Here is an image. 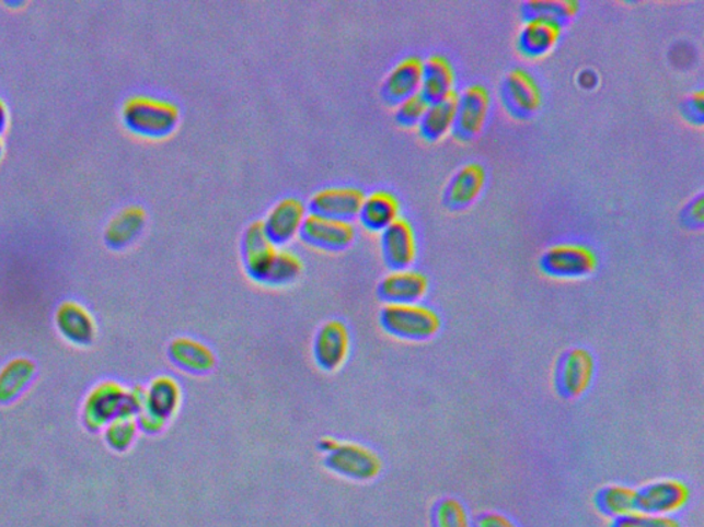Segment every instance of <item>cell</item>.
<instances>
[{
    "label": "cell",
    "instance_id": "cell-1",
    "mask_svg": "<svg viewBox=\"0 0 704 527\" xmlns=\"http://www.w3.org/2000/svg\"><path fill=\"white\" fill-rule=\"evenodd\" d=\"M316 446L324 455L326 469L346 480L370 482L383 471V460L378 452L358 441L324 437Z\"/></svg>",
    "mask_w": 704,
    "mask_h": 527
},
{
    "label": "cell",
    "instance_id": "cell-2",
    "mask_svg": "<svg viewBox=\"0 0 704 527\" xmlns=\"http://www.w3.org/2000/svg\"><path fill=\"white\" fill-rule=\"evenodd\" d=\"M122 117L125 126L136 136L163 139L178 128L181 110L174 102L137 95L126 101Z\"/></svg>",
    "mask_w": 704,
    "mask_h": 527
},
{
    "label": "cell",
    "instance_id": "cell-3",
    "mask_svg": "<svg viewBox=\"0 0 704 527\" xmlns=\"http://www.w3.org/2000/svg\"><path fill=\"white\" fill-rule=\"evenodd\" d=\"M380 326L397 340L422 342L438 335L442 320L427 305L386 304L380 312Z\"/></svg>",
    "mask_w": 704,
    "mask_h": 527
},
{
    "label": "cell",
    "instance_id": "cell-4",
    "mask_svg": "<svg viewBox=\"0 0 704 527\" xmlns=\"http://www.w3.org/2000/svg\"><path fill=\"white\" fill-rule=\"evenodd\" d=\"M353 351V337L347 323L330 319L316 330L313 341V359L321 371L333 374L348 362Z\"/></svg>",
    "mask_w": 704,
    "mask_h": 527
},
{
    "label": "cell",
    "instance_id": "cell-5",
    "mask_svg": "<svg viewBox=\"0 0 704 527\" xmlns=\"http://www.w3.org/2000/svg\"><path fill=\"white\" fill-rule=\"evenodd\" d=\"M598 256L592 247L582 244H558L545 250L540 260L547 277L580 279L592 276L598 268Z\"/></svg>",
    "mask_w": 704,
    "mask_h": 527
},
{
    "label": "cell",
    "instance_id": "cell-6",
    "mask_svg": "<svg viewBox=\"0 0 704 527\" xmlns=\"http://www.w3.org/2000/svg\"><path fill=\"white\" fill-rule=\"evenodd\" d=\"M492 96L483 84H471L457 95L453 136L460 142H471L481 136L491 113Z\"/></svg>",
    "mask_w": 704,
    "mask_h": 527
},
{
    "label": "cell",
    "instance_id": "cell-7",
    "mask_svg": "<svg viewBox=\"0 0 704 527\" xmlns=\"http://www.w3.org/2000/svg\"><path fill=\"white\" fill-rule=\"evenodd\" d=\"M501 99L509 115L524 120L540 110L542 104L540 84L526 69L515 68L504 79Z\"/></svg>",
    "mask_w": 704,
    "mask_h": 527
},
{
    "label": "cell",
    "instance_id": "cell-8",
    "mask_svg": "<svg viewBox=\"0 0 704 527\" xmlns=\"http://www.w3.org/2000/svg\"><path fill=\"white\" fill-rule=\"evenodd\" d=\"M365 192L354 186L326 187L313 194L308 211L315 216L353 223L361 211Z\"/></svg>",
    "mask_w": 704,
    "mask_h": 527
},
{
    "label": "cell",
    "instance_id": "cell-9",
    "mask_svg": "<svg viewBox=\"0 0 704 527\" xmlns=\"http://www.w3.org/2000/svg\"><path fill=\"white\" fill-rule=\"evenodd\" d=\"M596 371L593 354L584 348H573L558 360L556 386L566 399H578L592 384Z\"/></svg>",
    "mask_w": 704,
    "mask_h": 527
},
{
    "label": "cell",
    "instance_id": "cell-10",
    "mask_svg": "<svg viewBox=\"0 0 704 527\" xmlns=\"http://www.w3.org/2000/svg\"><path fill=\"white\" fill-rule=\"evenodd\" d=\"M691 491L680 480L649 483L637 491V513L671 516L690 503Z\"/></svg>",
    "mask_w": 704,
    "mask_h": 527
},
{
    "label": "cell",
    "instance_id": "cell-11",
    "mask_svg": "<svg viewBox=\"0 0 704 527\" xmlns=\"http://www.w3.org/2000/svg\"><path fill=\"white\" fill-rule=\"evenodd\" d=\"M357 230L353 223L308 214L300 239L314 249L325 251H342L354 244Z\"/></svg>",
    "mask_w": 704,
    "mask_h": 527
},
{
    "label": "cell",
    "instance_id": "cell-12",
    "mask_svg": "<svg viewBox=\"0 0 704 527\" xmlns=\"http://www.w3.org/2000/svg\"><path fill=\"white\" fill-rule=\"evenodd\" d=\"M381 255L392 271L408 270L417 258L415 229L408 220L400 218L381 233Z\"/></svg>",
    "mask_w": 704,
    "mask_h": 527
},
{
    "label": "cell",
    "instance_id": "cell-13",
    "mask_svg": "<svg viewBox=\"0 0 704 527\" xmlns=\"http://www.w3.org/2000/svg\"><path fill=\"white\" fill-rule=\"evenodd\" d=\"M308 214V208L299 198L287 197L268 211L262 223L273 244L282 247L297 238Z\"/></svg>",
    "mask_w": 704,
    "mask_h": 527
},
{
    "label": "cell",
    "instance_id": "cell-14",
    "mask_svg": "<svg viewBox=\"0 0 704 527\" xmlns=\"http://www.w3.org/2000/svg\"><path fill=\"white\" fill-rule=\"evenodd\" d=\"M277 250L278 247L268 238L259 220L246 227L241 241V258L251 281L263 284Z\"/></svg>",
    "mask_w": 704,
    "mask_h": 527
},
{
    "label": "cell",
    "instance_id": "cell-15",
    "mask_svg": "<svg viewBox=\"0 0 704 527\" xmlns=\"http://www.w3.org/2000/svg\"><path fill=\"white\" fill-rule=\"evenodd\" d=\"M169 360L181 373L204 376L217 368L218 358L208 343L189 336L176 337L166 349Z\"/></svg>",
    "mask_w": 704,
    "mask_h": 527
},
{
    "label": "cell",
    "instance_id": "cell-16",
    "mask_svg": "<svg viewBox=\"0 0 704 527\" xmlns=\"http://www.w3.org/2000/svg\"><path fill=\"white\" fill-rule=\"evenodd\" d=\"M429 289L428 278L423 272L408 270L391 271L381 279L378 295L386 304H420Z\"/></svg>",
    "mask_w": 704,
    "mask_h": 527
},
{
    "label": "cell",
    "instance_id": "cell-17",
    "mask_svg": "<svg viewBox=\"0 0 704 527\" xmlns=\"http://www.w3.org/2000/svg\"><path fill=\"white\" fill-rule=\"evenodd\" d=\"M423 74V59L417 56H408L386 74L381 85V98L391 106L400 105L401 102L420 93Z\"/></svg>",
    "mask_w": 704,
    "mask_h": 527
},
{
    "label": "cell",
    "instance_id": "cell-18",
    "mask_svg": "<svg viewBox=\"0 0 704 527\" xmlns=\"http://www.w3.org/2000/svg\"><path fill=\"white\" fill-rule=\"evenodd\" d=\"M184 402V389L181 382L170 374H161L150 380L145 389L143 411L170 423L178 415Z\"/></svg>",
    "mask_w": 704,
    "mask_h": 527
},
{
    "label": "cell",
    "instance_id": "cell-19",
    "mask_svg": "<svg viewBox=\"0 0 704 527\" xmlns=\"http://www.w3.org/2000/svg\"><path fill=\"white\" fill-rule=\"evenodd\" d=\"M454 85V68L448 57L434 54L423 61L422 85L418 94L428 102V105L450 98L455 94Z\"/></svg>",
    "mask_w": 704,
    "mask_h": 527
},
{
    "label": "cell",
    "instance_id": "cell-20",
    "mask_svg": "<svg viewBox=\"0 0 704 527\" xmlns=\"http://www.w3.org/2000/svg\"><path fill=\"white\" fill-rule=\"evenodd\" d=\"M486 185V171L481 164L471 163L462 166L451 177L445 191V206L451 211H461L474 203Z\"/></svg>",
    "mask_w": 704,
    "mask_h": 527
},
{
    "label": "cell",
    "instance_id": "cell-21",
    "mask_svg": "<svg viewBox=\"0 0 704 527\" xmlns=\"http://www.w3.org/2000/svg\"><path fill=\"white\" fill-rule=\"evenodd\" d=\"M401 203L395 194L376 190L365 196L358 220L370 233H383L395 220L400 219Z\"/></svg>",
    "mask_w": 704,
    "mask_h": 527
},
{
    "label": "cell",
    "instance_id": "cell-22",
    "mask_svg": "<svg viewBox=\"0 0 704 527\" xmlns=\"http://www.w3.org/2000/svg\"><path fill=\"white\" fill-rule=\"evenodd\" d=\"M562 26L544 20L526 21L518 39V47L526 57L539 58L550 52L561 39Z\"/></svg>",
    "mask_w": 704,
    "mask_h": 527
},
{
    "label": "cell",
    "instance_id": "cell-23",
    "mask_svg": "<svg viewBox=\"0 0 704 527\" xmlns=\"http://www.w3.org/2000/svg\"><path fill=\"white\" fill-rule=\"evenodd\" d=\"M147 224V213L142 208L130 207L123 209L107 224L105 241L112 249H125L134 244V241L141 235Z\"/></svg>",
    "mask_w": 704,
    "mask_h": 527
},
{
    "label": "cell",
    "instance_id": "cell-24",
    "mask_svg": "<svg viewBox=\"0 0 704 527\" xmlns=\"http://www.w3.org/2000/svg\"><path fill=\"white\" fill-rule=\"evenodd\" d=\"M455 107L457 93L448 99L429 104L420 124H418L420 136L428 142H437L442 139L450 129H453Z\"/></svg>",
    "mask_w": 704,
    "mask_h": 527
},
{
    "label": "cell",
    "instance_id": "cell-25",
    "mask_svg": "<svg viewBox=\"0 0 704 527\" xmlns=\"http://www.w3.org/2000/svg\"><path fill=\"white\" fill-rule=\"evenodd\" d=\"M595 504L600 514L620 519L637 513V491L623 485H609L596 494Z\"/></svg>",
    "mask_w": 704,
    "mask_h": 527
},
{
    "label": "cell",
    "instance_id": "cell-26",
    "mask_svg": "<svg viewBox=\"0 0 704 527\" xmlns=\"http://www.w3.org/2000/svg\"><path fill=\"white\" fill-rule=\"evenodd\" d=\"M57 325L61 335L74 343H88L93 338L91 317L82 306L64 304L57 312Z\"/></svg>",
    "mask_w": 704,
    "mask_h": 527
},
{
    "label": "cell",
    "instance_id": "cell-27",
    "mask_svg": "<svg viewBox=\"0 0 704 527\" xmlns=\"http://www.w3.org/2000/svg\"><path fill=\"white\" fill-rule=\"evenodd\" d=\"M303 273V261L297 253L278 249L276 257L268 268L262 286L285 288L298 281Z\"/></svg>",
    "mask_w": 704,
    "mask_h": 527
},
{
    "label": "cell",
    "instance_id": "cell-28",
    "mask_svg": "<svg viewBox=\"0 0 704 527\" xmlns=\"http://www.w3.org/2000/svg\"><path fill=\"white\" fill-rule=\"evenodd\" d=\"M579 12V3L573 0H561V2H551V0H534L527 2L521 9V14L526 21L544 20L550 23L562 26L573 20Z\"/></svg>",
    "mask_w": 704,
    "mask_h": 527
},
{
    "label": "cell",
    "instance_id": "cell-29",
    "mask_svg": "<svg viewBox=\"0 0 704 527\" xmlns=\"http://www.w3.org/2000/svg\"><path fill=\"white\" fill-rule=\"evenodd\" d=\"M434 527H471L470 515L464 504L453 497H445L435 504L432 511Z\"/></svg>",
    "mask_w": 704,
    "mask_h": 527
},
{
    "label": "cell",
    "instance_id": "cell-30",
    "mask_svg": "<svg viewBox=\"0 0 704 527\" xmlns=\"http://www.w3.org/2000/svg\"><path fill=\"white\" fill-rule=\"evenodd\" d=\"M137 433L138 426L134 419H117V421L111 423V428L107 430V441H109L112 448L126 450L136 441Z\"/></svg>",
    "mask_w": 704,
    "mask_h": 527
},
{
    "label": "cell",
    "instance_id": "cell-31",
    "mask_svg": "<svg viewBox=\"0 0 704 527\" xmlns=\"http://www.w3.org/2000/svg\"><path fill=\"white\" fill-rule=\"evenodd\" d=\"M427 107L428 102L420 94L413 95L396 105L395 120L402 127L418 126Z\"/></svg>",
    "mask_w": 704,
    "mask_h": 527
},
{
    "label": "cell",
    "instance_id": "cell-32",
    "mask_svg": "<svg viewBox=\"0 0 704 527\" xmlns=\"http://www.w3.org/2000/svg\"><path fill=\"white\" fill-rule=\"evenodd\" d=\"M611 527H682L680 522L671 516L634 513L612 522Z\"/></svg>",
    "mask_w": 704,
    "mask_h": 527
},
{
    "label": "cell",
    "instance_id": "cell-33",
    "mask_svg": "<svg viewBox=\"0 0 704 527\" xmlns=\"http://www.w3.org/2000/svg\"><path fill=\"white\" fill-rule=\"evenodd\" d=\"M681 109H682L681 110L682 115H684L688 121L692 124H697V126H702L703 117H704L702 91H699V93L688 96V98L684 102H682Z\"/></svg>",
    "mask_w": 704,
    "mask_h": 527
},
{
    "label": "cell",
    "instance_id": "cell-34",
    "mask_svg": "<svg viewBox=\"0 0 704 527\" xmlns=\"http://www.w3.org/2000/svg\"><path fill=\"white\" fill-rule=\"evenodd\" d=\"M166 422L163 419L152 415L147 411H141L137 417V426L141 429L143 433L155 435L164 432L166 428Z\"/></svg>",
    "mask_w": 704,
    "mask_h": 527
},
{
    "label": "cell",
    "instance_id": "cell-35",
    "mask_svg": "<svg viewBox=\"0 0 704 527\" xmlns=\"http://www.w3.org/2000/svg\"><path fill=\"white\" fill-rule=\"evenodd\" d=\"M682 223L686 224L688 227H702L703 224V200L702 196H699L696 200H693L690 206H688L684 211L681 213Z\"/></svg>",
    "mask_w": 704,
    "mask_h": 527
},
{
    "label": "cell",
    "instance_id": "cell-36",
    "mask_svg": "<svg viewBox=\"0 0 704 527\" xmlns=\"http://www.w3.org/2000/svg\"><path fill=\"white\" fill-rule=\"evenodd\" d=\"M474 527H518V525L503 514L485 513L476 516Z\"/></svg>",
    "mask_w": 704,
    "mask_h": 527
},
{
    "label": "cell",
    "instance_id": "cell-37",
    "mask_svg": "<svg viewBox=\"0 0 704 527\" xmlns=\"http://www.w3.org/2000/svg\"><path fill=\"white\" fill-rule=\"evenodd\" d=\"M579 84L582 85L584 89H593L596 85V82H598V74H596L592 71H584L582 73L579 74Z\"/></svg>",
    "mask_w": 704,
    "mask_h": 527
},
{
    "label": "cell",
    "instance_id": "cell-38",
    "mask_svg": "<svg viewBox=\"0 0 704 527\" xmlns=\"http://www.w3.org/2000/svg\"><path fill=\"white\" fill-rule=\"evenodd\" d=\"M8 126V112L7 107L2 104V101H0V133H3L4 129H7Z\"/></svg>",
    "mask_w": 704,
    "mask_h": 527
},
{
    "label": "cell",
    "instance_id": "cell-39",
    "mask_svg": "<svg viewBox=\"0 0 704 527\" xmlns=\"http://www.w3.org/2000/svg\"><path fill=\"white\" fill-rule=\"evenodd\" d=\"M0 154H2V144H0Z\"/></svg>",
    "mask_w": 704,
    "mask_h": 527
}]
</instances>
